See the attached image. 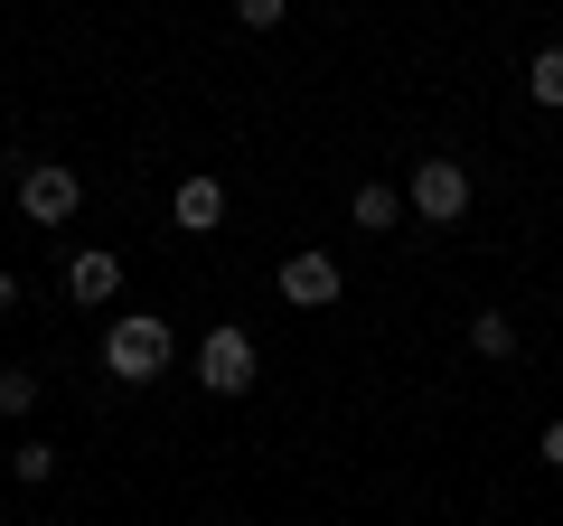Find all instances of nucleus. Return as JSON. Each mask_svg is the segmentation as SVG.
<instances>
[{"mask_svg":"<svg viewBox=\"0 0 563 526\" xmlns=\"http://www.w3.org/2000/svg\"><path fill=\"white\" fill-rule=\"evenodd\" d=\"M282 302H291V310H329V302H339V263H329V254H291V263H282Z\"/></svg>","mask_w":563,"mask_h":526,"instance_id":"39448f33","label":"nucleus"},{"mask_svg":"<svg viewBox=\"0 0 563 526\" xmlns=\"http://www.w3.org/2000/svg\"><path fill=\"white\" fill-rule=\"evenodd\" d=\"M38 405V366H10V376H0V414H29Z\"/></svg>","mask_w":563,"mask_h":526,"instance_id":"f8f14e48","label":"nucleus"},{"mask_svg":"<svg viewBox=\"0 0 563 526\" xmlns=\"http://www.w3.org/2000/svg\"><path fill=\"white\" fill-rule=\"evenodd\" d=\"M169 217H179L188 235H217V226H225V188H217V179H179V198H169Z\"/></svg>","mask_w":563,"mask_h":526,"instance_id":"423d86ee","label":"nucleus"},{"mask_svg":"<svg viewBox=\"0 0 563 526\" xmlns=\"http://www.w3.org/2000/svg\"><path fill=\"white\" fill-rule=\"evenodd\" d=\"M536 451H544V470H563V424H544V442H536Z\"/></svg>","mask_w":563,"mask_h":526,"instance_id":"4468645a","label":"nucleus"},{"mask_svg":"<svg viewBox=\"0 0 563 526\" xmlns=\"http://www.w3.org/2000/svg\"><path fill=\"white\" fill-rule=\"evenodd\" d=\"M395 217H404V188H385V179H357V235H385Z\"/></svg>","mask_w":563,"mask_h":526,"instance_id":"6e6552de","label":"nucleus"},{"mask_svg":"<svg viewBox=\"0 0 563 526\" xmlns=\"http://www.w3.org/2000/svg\"><path fill=\"white\" fill-rule=\"evenodd\" d=\"M66 292H76V302H113V292H122V263L103 254V244H85V254L66 263Z\"/></svg>","mask_w":563,"mask_h":526,"instance_id":"0eeeda50","label":"nucleus"},{"mask_svg":"<svg viewBox=\"0 0 563 526\" xmlns=\"http://www.w3.org/2000/svg\"><path fill=\"white\" fill-rule=\"evenodd\" d=\"M526 95H536L544 113H563V47H536V66H526Z\"/></svg>","mask_w":563,"mask_h":526,"instance_id":"1a4fd4ad","label":"nucleus"},{"mask_svg":"<svg viewBox=\"0 0 563 526\" xmlns=\"http://www.w3.org/2000/svg\"><path fill=\"white\" fill-rule=\"evenodd\" d=\"M169 358H179V339H169V320H151V310H122V320L103 329V366H113L122 385L169 376Z\"/></svg>","mask_w":563,"mask_h":526,"instance_id":"f257e3e1","label":"nucleus"},{"mask_svg":"<svg viewBox=\"0 0 563 526\" xmlns=\"http://www.w3.org/2000/svg\"><path fill=\"white\" fill-rule=\"evenodd\" d=\"M282 10H291V0H235V20L254 29V39H263V29H282Z\"/></svg>","mask_w":563,"mask_h":526,"instance_id":"ddd939ff","label":"nucleus"},{"mask_svg":"<svg viewBox=\"0 0 563 526\" xmlns=\"http://www.w3.org/2000/svg\"><path fill=\"white\" fill-rule=\"evenodd\" d=\"M198 385L207 395H244V385H254V339H244L235 320L198 339Z\"/></svg>","mask_w":563,"mask_h":526,"instance_id":"20e7f679","label":"nucleus"},{"mask_svg":"<svg viewBox=\"0 0 563 526\" xmlns=\"http://www.w3.org/2000/svg\"><path fill=\"white\" fill-rule=\"evenodd\" d=\"M404 207H413L422 226H461V217H470V169L432 151V161L413 169V188H404Z\"/></svg>","mask_w":563,"mask_h":526,"instance_id":"f03ea898","label":"nucleus"},{"mask_svg":"<svg viewBox=\"0 0 563 526\" xmlns=\"http://www.w3.org/2000/svg\"><path fill=\"white\" fill-rule=\"evenodd\" d=\"M76 207H85V179H76L66 161H29V169H20V217H29V226H66Z\"/></svg>","mask_w":563,"mask_h":526,"instance_id":"7ed1b4c3","label":"nucleus"},{"mask_svg":"<svg viewBox=\"0 0 563 526\" xmlns=\"http://www.w3.org/2000/svg\"><path fill=\"white\" fill-rule=\"evenodd\" d=\"M10 470H20L29 489H47V480H57V451H47V442H20V451H10Z\"/></svg>","mask_w":563,"mask_h":526,"instance_id":"9b49d317","label":"nucleus"},{"mask_svg":"<svg viewBox=\"0 0 563 526\" xmlns=\"http://www.w3.org/2000/svg\"><path fill=\"white\" fill-rule=\"evenodd\" d=\"M470 348H479V358H517V320H507V310H479V320H470Z\"/></svg>","mask_w":563,"mask_h":526,"instance_id":"9d476101","label":"nucleus"},{"mask_svg":"<svg viewBox=\"0 0 563 526\" xmlns=\"http://www.w3.org/2000/svg\"><path fill=\"white\" fill-rule=\"evenodd\" d=\"M10 302H20V283H10V273H0V320H10Z\"/></svg>","mask_w":563,"mask_h":526,"instance_id":"2eb2a0df","label":"nucleus"}]
</instances>
